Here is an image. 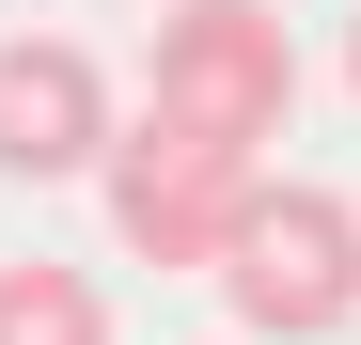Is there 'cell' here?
<instances>
[{"label": "cell", "mask_w": 361, "mask_h": 345, "mask_svg": "<svg viewBox=\"0 0 361 345\" xmlns=\"http://www.w3.org/2000/svg\"><path fill=\"white\" fill-rule=\"evenodd\" d=\"M220 314H235V345H345V314H361V204L314 189V172H267L235 251H220Z\"/></svg>", "instance_id": "cell-1"}, {"label": "cell", "mask_w": 361, "mask_h": 345, "mask_svg": "<svg viewBox=\"0 0 361 345\" xmlns=\"http://www.w3.org/2000/svg\"><path fill=\"white\" fill-rule=\"evenodd\" d=\"M298 110V32L267 0H173L157 47H142V126H189V142H283Z\"/></svg>", "instance_id": "cell-2"}, {"label": "cell", "mask_w": 361, "mask_h": 345, "mask_svg": "<svg viewBox=\"0 0 361 345\" xmlns=\"http://www.w3.org/2000/svg\"><path fill=\"white\" fill-rule=\"evenodd\" d=\"M94 189H110V236H126L142 267H204V282H220L235 220H252V189H267V157L189 142V126H142V142L94 157Z\"/></svg>", "instance_id": "cell-3"}, {"label": "cell", "mask_w": 361, "mask_h": 345, "mask_svg": "<svg viewBox=\"0 0 361 345\" xmlns=\"http://www.w3.org/2000/svg\"><path fill=\"white\" fill-rule=\"evenodd\" d=\"M126 142V110H110V63L79 32H0V172L16 189H63Z\"/></svg>", "instance_id": "cell-4"}, {"label": "cell", "mask_w": 361, "mask_h": 345, "mask_svg": "<svg viewBox=\"0 0 361 345\" xmlns=\"http://www.w3.org/2000/svg\"><path fill=\"white\" fill-rule=\"evenodd\" d=\"M0 345H110L94 267H47V251H16V267H0Z\"/></svg>", "instance_id": "cell-5"}, {"label": "cell", "mask_w": 361, "mask_h": 345, "mask_svg": "<svg viewBox=\"0 0 361 345\" xmlns=\"http://www.w3.org/2000/svg\"><path fill=\"white\" fill-rule=\"evenodd\" d=\"M345 79H361V16H345Z\"/></svg>", "instance_id": "cell-6"}]
</instances>
